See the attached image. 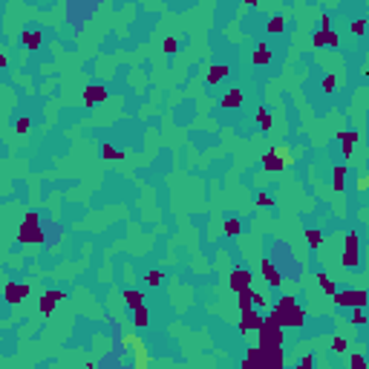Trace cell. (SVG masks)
I'll return each instance as SVG.
<instances>
[{
  "instance_id": "obj_39",
  "label": "cell",
  "mask_w": 369,
  "mask_h": 369,
  "mask_svg": "<svg viewBox=\"0 0 369 369\" xmlns=\"http://www.w3.org/2000/svg\"><path fill=\"white\" fill-rule=\"evenodd\" d=\"M352 369H369L366 366V358H363L360 352H355V355H352Z\"/></svg>"
},
{
  "instance_id": "obj_12",
  "label": "cell",
  "mask_w": 369,
  "mask_h": 369,
  "mask_svg": "<svg viewBox=\"0 0 369 369\" xmlns=\"http://www.w3.org/2000/svg\"><path fill=\"white\" fill-rule=\"evenodd\" d=\"M260 271H262V277L269 280V286H271V288H280V286H283V277H280V271L274 269V262H271L269 257L260 262Z\"/></svg>"
},
{
  "instance_id": "obj_27",
  "label": "cell",
  "mask_w": 369,
  "mask_h": 369,
  "mask_svg": "<svg viewBox=\"0 0 369 369\" xmlns=\"http://www.w3.org/2000/svg\"><path fill=\"white\" fill-rule=\"evenodd\" d=\"M271 32V35H280V32H283V29H286V18H283V15H274V18L269 20V26H265Z\"/></svg>"
},
{
  "instance_id": "obj_25",
  "label": "cell",
  "mask_w": 369,
  "mask_h": 369,
  "mask_svg": "<svg viewBox=\"0 0 369 369\" xmlns=\"http://www.w3.org/2000/svg\"><path fill=\"white\" fill-rule=\"evenodd\" d=\"M257 124H260V130H265V133H269L271 130V124H274V121H271V113L265 107H260L257 110Z\"/></svg>"
},
{
  "instance_id": "obj_20",
  "label": "cell",
  "mask_w": 369,
  "mask_h": 369,
  "mask_svg": "<svg viewBox=\"0 0 369 369\" xmlns=\"http://www.w3.org/2000/svg\"><path fill=\"white\" fill-rule=\"evenodd\" d=\"M254 63L257 66H265V63H271V46L260 44L257 49H254Z\"/></svg>"
},
{
  "instance_id": "obj_15",
  "label": "cell",
  "mask_w": 369,
  "mask_h": 369,
  "mask_svg": "<svg viewBox=\"0 0 369 369\" xmlns=\"http://www.w3.org/2000/svg\"><path fill=\"white\" fill-rule=\"evenodd\" d=\"M101 101H107V90L101 87V84H90L87 90H84V104H101Z\"/></svg>"
},
{
  "instance_id": "obj_22",
  "label": "cell",
  "mask_w": 369,
  "mask_h": 369,
  "mask_svg": "<svg viewBox=\"0 0 369 369\" xmlns=\"http://www.w3.org/2000/svg\"><path fill=\"white\" fill-rule=\"evenodd\" d=\"M225 75H228V66H222V63H216V66H211V72H208V84L214 87V84L225 81Z\"/></svg>"
},
{
  "instance_id": "obj_47",
  "label": "cell",
  "mask_w": 369,
  "mask_h": 369,
  "mask_svg": "<svg viewBox=\"0 0 369 369\" xmlns=\"http://www.w3.org/2000/svg\"><path fill=\"white\" fill-rule=\"evenodd\" d=\"M243 369H260V366H254L251 360H243Z\"/></svg>"
},
{
  "instance_id": "obj_48",
  "label": "cell",
  "mask_w": 369,
  "mask_h": 369,
  "mask_svg": "<svg viewBox=\"0 0 369 369\" xmlns=\"http://www.w3.org/2000/svg\"><path fill=\"white\" fill-rule=\"evenodd\" d=\"M84 369H92V363H90V366H84Z\"/></svg>"
},
{
  "instance_id": "obj_21",
  "label": "cell",
  "mask_w": 369,
  "mask_h": 369,
  "mask_svg": "<svg viewBox=\"0 0 369 369\" xmlns=\"http://www.w3.org/2000/svg\"><path fill=\"white\" fill-rule=\"evenodd\" d=\"M343 179H346V164H338L332 173V190L334 193H343Z\"/></svg>"
},
{
  "instance_id": "obj_1",
  "label": "cell",
  "mask_w": 369,
  "mask_h": 369,
  "mask_svg": "<svg viewBox=\"0 0 369 369\" xmlns=\"http://www.w3.org/2000/svg\"><path fill=\"white\" fill-rule=\"evenodd\" d=\"M269 317L277 326H303L306 323V312L294 303V297H280V303L269 312Z\"/></svg>"
},
{
  "instance_id": "obj_37",
  "label": "cell",
  "mask_w": 369,
  "mask_h": 369,
  "mask_svg": "<svg viewBox=\"0 0 369 369\" xmlns=\"http://www.w3.org/2000/svg\"><path fill=\"white\" fill-rule=\"evenodd\" d=\"M294 369H315V355H303Z\"/></svg>"
},
{
  "instance_id": "obj_16",
  "label": "cell",
  "mask_w": 369,
  "mask_h": 369,
  "mask_svg": "<svg viewBox=\"0 0 369 369\" xmlns=\"http://www.w3.org/2000/svg\"><path fill=\"white\" fill-rule=\"evenodd\" d=\"M271 153H274V159L283 164V171L294 164V156H291V150H288V147H283V144H280V147H271Z\"/></svg>"
},
{
  "instance_id": "obj_32",
  "label": "cell",
  "mask_w": 369,
  "mask_h": 369,
  "mask_svg": "<svg viewBox=\"0 0 369 369\" xmlns=\"http://www.w3.org/2000/svg\"><path fill=\"white\" fill-rule=\"evenodd\" d=\"M101 156H104V159H121L124 153H118V150L110 142H104V147H101Z\"/></svg>"
},
{
  "instance_id": "obj_38",
  "label": "cell",
  "mask_w": 369,
  "mask_h": 369,
  "mask_svg": "<svg viewBox=\"0 0 369 369\" xmlns=\"http://www.w3.org/2000/svg\"><path fill=\"white\" fill-rule=\"evenodd\" d=\"M15 130H18V133H23V136H26L29 130H32V121H29V118H18V121H15Z\"/></svg>"
},
{
  "instance_id": "obj_31",
  "label": "cell",
  "mask_w": 369,
  "mask_h": 369,
  "mask_svg": "<svg viewBox=\"0 0 369 369\" xmlns=\"http://www.w3.org/2000/svg\"><path fill=\"white\" fill-rule=\"evenodd\" d=\"M306 243H309V248H320L323 234H320V231H306Z\"/></svg>"
},
{
  "instance_id": "obj_2",
  "label": "cell",
  "mask_w": 369,
  "mask_h": 369,
  "mask_svg": "<svg viewBox=\"0 0 369 369\" xmlns=\"http://www.w3.org/2000/svg\"><path fill=\"white\" fill-rule=\"evenodd\" d=\"M245 360H251L260 369H283L286 355H283V346H251Z\"/></svg>"
},
{
  "instance_id": "obj_17",
  "label": "cell",
  "mask_w": 369,
  "mask_h": 369,
  "mask_svg": "<svg viewBox=\"0 0 369 369\" xmlns=\"http://www.w3.org/2000/svg\"><path fill=\"white\" fill-rule=\"evenodd\" d=\"M243 101H245V95L240 90H231V92H225L222 95V107L225 110H237V107H243Z\"/></svg>"
},
{
  "instance_id": "obj_5",
  "label": "cell",
  "mask_w": 369,
  "mask_h": 369,
  "mask_svg": "<svg viewBox=\"0 0 369 369\" xmlns=\"http://www.w3.org/2000/svg\"><path fill=\"white\" fill-rule=\"evenodd\" d=\"M343 265L346 269H358L360 265V237L352 231L349 237H346V254H343Z\"/></svg>"
},
{
  "instance_id": "obj_11",
  "label": "cell",
  "mask_w": 369,
  "mask_h": 369,
  "mask_svg": "<svg viewBox=\"0 0 369 369\" xmlns=\"http://www.w3.org/2000/svg\"><path fill=\"white\" fill-rule=\"evenodd\" d=\"M260 323H262V315H260V312H254V309H248V312H243V320H240V332L248 334L251 329L257 332V329H260Z\"/></svg>"
},
{
  "instance_id": "obj_10",
  "label": "cell",
  "mask_w": 369,
  "mask_h": 369,
  "mask_svg": "<svg viewBox=\"0 0 369 369\" xmlns=\"http://www.w3.org/2000/svg\"><path fill=\"white\" fill-rule=\"evenodd\" d=\"M245 288H251V271L248 269H237L231 271V291H245Z\"/></svg>"
},
{
  "instance_id": "obj_42",
  "label": "cell",
  "mask_w": 369,
  "mask_h": 369,
  "mask_svg": "<svg viewBox=\"0 0 369 369\" xmlns=\"http://www.w3.org/2000/svg\"><path fill=\"white\" fill-rule=\"evenodd\" d=\"M334 87H338V78H334V75H326V78H323V90L332 92Z\"/></svg>"
},
{
  "instance_id": "obj_41",
  "label": "cell",
  "mask_w": 369,
  "mask_h": 369,
  "mask_svg": "<svg viewBox=\"0 0 369 369\" xmlns=\"http://www.w3.org/2000/svg\"><path fill=\"white\" fill-rule=\"evenodd\" d=\"M257 205H260V208H271V205H274L271 193H260V196H257Z\"/></svg>"
},
{
  "instance_id": "obj_44",
  "label": "cell",
  "mask_w": 369,
  "mask_h": 369,
  "mask_svg": "<svg viewBox=\"0 0 369 369\" xmlns=\"http://www.w3.org/2000/svg\"><path fill=\"white\" fill-rule=\"evenodd\" d=\"M355 188H358L360 193H363V190L369 188V176H366V173H360V176H358V185H355Z\"/></svg>"
},
{
  "instance_id": "obj_19",
  "label": "cell",
  "mask_w": 369,
  "mask_h": 369,
  "mask_svg": "<svg viewBox=\"0 0 369 369\" xmlns=\"http://www.w3.org/2000/svg\"><path fill=\"white\" fill-rule=\"evenodd\" d=\"M20 44L26 46V49H38V46L44 44V32H23V35H20Z\"/></svg>"
},
{
  "instance_id": "obj_43",
  "label": "cell",
  "mask_w": 369,
  "mask_h": 369,
  "mask_svg": "<svg viewBox=\"0 0 369 369\" xmlns=\"http://www.w3.org/2000/svg\"><path fill=\"white\" fill-rule=\"evenodd\" d=\"M352 323H358V326L366 323V315H363V309H355V315H352Z\"/></svg>"
},
{
  "instance_id": "obj_35",
  "label": "cell",
  "mask_w": 369,
  "mask_h": 369,
  "mask_svg": "<svg viewBox=\"0 0 369 369\" xmlns=\"http://www.w3.org/2000/svg\"><path fill=\"white\" fill-rule=\"evenodd\" d=\"M144 280H147V286H159V283H162V271H159V269H150Z\"/></svg>"
},
{
  "instance_id": "obj_46",
  "label": "cell",
  "mask_w": 369,
  "mask_h": 369,
  "mask_svg": "<svg viewBox=\"0 0 369 369\" xmlns=\"http://www.w3.org/2000/svg\"><path fill=\"white\" fill-rule=\"evenodd\" d=\"M6 63H9V55L0 52V70H6Z\"/></svg>"
},
{
  "instance_id": "obj_9",
  "label": "cell",
  "mask_w": 369,
  "mask_h": 369,
  "mask_svg": "<svg viewBox=\"0 0 369 369\" xmlns=\"http://www.w3.org/2000/svg\"><path fill=\"white\" fill-rule=\"evenodd\" d=\"M338 139H341L343 156H346V159H352V153H355V144L360 142V133H358V130H341V133H338Z\"/></svg>"
},
{
  "instance_id": "obj_30",
  "label": "cell",
  "mask_w": 369,
  "mask_h": 369,
  "mask_svg": "<svg viewBox=\"0 0 369 369\" xmlns=\"http://www.w3.org/2000/svg\"><path fill=\"white\" fill-rule=\"evenodd\" d=\"M251 291H254V288H245V291H240V312H248V309H254L251 306Z\"/></svg>"
},
{
  "instance_id": "obj_29",
  "label": "cell",
  "mask_w": 369,
  "mask_h": 369,
  "mask_svg": "<svg viewBox=\"0 0 369 369\" xmlns=\"http://www.w3.org/2000/svg\"><path fill=\"white\" fill-rule=\"evenodd\" d=\"M317 283H320V288H323L326 294H334V291H338L334 280H332V277H326V274H320V277H317Z\"/></svg>"
},
{
  "instance_id": "obj_28",
  "label": "cell",
  "mask_w": 369,
  "mask_h": 369,
  "mask_svg": "<svg viewBox=\"0 0 369 369\" xmlns=\"http://www.w3.org/2000/svg\"><path fill=\"white\" fill-rule=\"evenodd\" d=\"M251 306H257V309H265V312H271V303H269V297H265V294H260V291H251Z\"/></svg>"
},
{
  "instance_id": "obj_3",
  "label": "cell",
  "mask_w": 369,
  "mask_h": 369,
  "mask_svg": "<svg viewBox=\"0 0 369 369\" xmlns=\"http://www.w3.org/2000/svg\"><path fill=\"white\" fill-rule=\"evenodd\" d=\"M257 334H260V346H283V326H277L271 317L260 323Z\"/></svg>"
},
{
  "instance_id": "obj_33",
  "label": "cell",
  "mask_w": 369,
  "mask_h": 369,
  "mask_svg": "<svg viewBox=\"0 0 369 369\" xmlns=\"http://www.w3.org/2000/svg\"><path fill=\"white\" fill-rule=\"evenodd\" d=\"M139 341H142V338H139V334H133V332L121 334V346H124V349H133V346H136Z\"/></svg>"
},
{
  "instance_id": "obj_14",
  "label": "cell",
  "mask_w": 369,
  "mask_h": 369,
  "mask_svg": "<svg viewBox=\"0 0 369 369\" xmlns=\"http://www.w3.org/2000/svg\"><path fill=\"white\" fill-rule=\"evenodd\" d=\"M338 44H341V38L334 35L332 29H329V32L317 29L315 35H312V46H317V49H323V46H338Z\"/></svg>"
},
{
  "instance_id": "obj_45",
  "label": "cell",
  "mask_w": 369,
  "mask_h": 369,
  "mask_svg": "<svg viewBox=\"0 0 369 369\" xmlns=\"http://www.w3.org/2000/svg\"><path fill=\"white\" fill-rule=\"evenodd\" d=\"M23 222H29V225H41V216H38L35 211H29V214H26V219H23Z\"/></svg>"
},
{
  "instance_id": "obj_13",
  "label": "cell",
  "mask_w": 369,
  "mask_h": 369,
  "mask_svg": "<svg viewBox=\"0 0 369 369\" xmlns=\"http://www.w3.org/2000/svg\"><path fill=\"white\" fill-rule=\"evenodd\" d=\"M130 352H133V366L136 369H150V352H147L144 341H139Z\"/></svg>"
},
{
  "instance_id": "obj_7",
  "label": "cell",
  "mask_w": 369,
  "mask_h": 369,
  "mask_svg": "<svg viewBox=\"0 0 369 369\" xmlns=\"http://www.w3.org/2000/svg\"><path fill=\"white\" fill-rule=\"evenodd\" d=\"M46 240V234L41 231V225H29V222H23L20 225V231H18V243H32V245H41Z\"/></svg>"
},
{
  "instance_id": "obj_34",
  "label": "cell",
  "mask_w": 369,
  "mask_h": 369,
  "mask_svg": "<svg viewBox=\"0 0 369 369\" xmlns=\"http://www.w3.org/2000/svg\"><path fill=\"white\" fill-rule=\"evenodd\" d=\"M332 352L334 355H343V352H346V341H343L341 334H334L332 338Z\"/></svg>"
},
{
  "instance_id": "obj_23",
  "label": "cell",
  "mask_w": 369,
  "mask_h": 369,
  "mask_svg": "<svg viewBox=\"0 0 369 369\" xmlns=\"http://www.w3.org/2000/svg\"><path fill=\"white\" fill-rule=\"evenodd\" d=\"M222 231H225L228 237H237L240 231H243V222H240L237 216H228L225 222H222Z\"/></svg>"
},
{
  "instance_id": "obj_6",
  "label": "cell",
  "mask_w": 369,
  "mask_h": 369,
  "mask_svg": "<svg viewBox=\"0 0 369 369\" xmlns=\"http://www.w3.org/2000/svg\"><path fill=\"white\" fill-rule=\"evenodd\" d=\"M63 297H66V291H61V288H52V291H46L44 297L38 300V312H41V315H52L55 306H58Z\"/></svg>"
},
{
  "instance_id": "obj_24",
  "label": "cell",
  "mask_w": 369,
  "mask_h": 369,
  "mask_svg": "<svg viewBox=\"0 0 369 369\" xmlns=\"http://www.w3.org/2000/svg\"><path fill=\"white\" fill-rule=\"evenodd\" d=\"M262 167H265V171H269V173H277V171H283V164H280L277 159H274V153H271V150H269V153H262Z\"/></svg>"
},
{
  "instance_id": "obj_26",
  "label": "cell",
  "mask_w": 369,
  "mask_h": 369,
  "mask_svg": "<svg viewBox=\"0 0 369 369\" xmlns=\"http://www.w3.org/2000/svg\"><path fill=\"white\" fill-rule=\"evenodd\" d=\"M147 320H150V312H147V306H139V309H133V323L136 326H147Z\"/></svg>"
},
{
  "instance_id": "obj_36",
  "label": "cell",
  "mask_w": 369,
  "mask_h": 369,
  "mask_svg": "<svg viewBox=\"0 0 369 369\" xmlns=\"http://www.w3.org/2000/svg\"><path fill=\"white\" fill-rule=\"evenodd\" d=\"M162 49H164L167 55H176V49H179V41H176V38H164Z\"/></svg>"
},
{
  "instance_id": "obj_18",
  "label": "cell",
  "mask_w": 369,
  "mask_h": 369,
  "mask_svg": "<svg viewBox=\"0 0 369 369\" xmlns=\"http://www.w3.org/2000/svg\"><path fill=\"white\" fill-rule=\"evenodd\" d=\"M121 297H124V303L130 309H139L144 303V294L139 291V288H124V291H121Z\"/></svg>"
},
{
  "instance_id": "obj_8",
  "label": "cell",
  "mask_w": 369,
  "mask_h": 369,
  "mask_svg": "<svg viewBox=\"0 0 369 369\" xmlns=\"http://www.w3.org/2000/svg\"><path fill=\"white\" fill-rule=\"evenodd\" d=\"M29 291H32V286H29V283H6V288H3V297L9 300V303H20L23 297H29Z\"/></svg>"
},
{
  "instance_id": "obj_40",
  "label": "cell",
  "mask_w": 369,
  "mask_h": 369,
  "mask_svg": "<svg viewBox=\"0 0 369 369\" xmlns=\"http://www.w3.org/2000/svg\"><path fill=\"white\" fill-rule=\"evenodd\" d=\"M363 32H366V20H355V23H352V35H363Z\"/></svg>"
},
{
  "instance_id": "obj_4",
  "label": "cell",
  "mask_w": 369,
  "mask_h": 369,
  "mask_svg": "<svg viewBox=\"0 0 369 369\" xmlns=\"http://www.w3.org/2000/svg\"><path fill=\"white\" fill-rule=\"evenodd\" d=\"M338 306H349V309H363L366 306V291L363 288H346V291H334L332 294Z\"/></svg>"
}]
</instances>
